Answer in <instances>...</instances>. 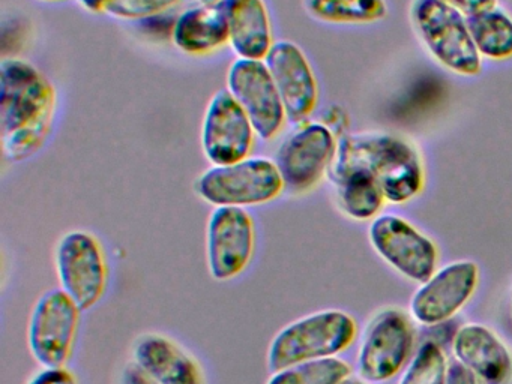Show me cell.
<instances>
[{
    "label": "cell",
    "instance_id": "obj_1",
    "mask_svg": "<svg viewBox=\"0 0 512 384\" xmlns=\"http://www.w3.org/2000/svg\"><path fill=\"white\" fill-rule=\"evenodd\" d=\"M58 113L55 84L23 57L0 62V144L5 158L23 162L52 137Z\"/></svg>",
    "mask_w": 512,
    "mask_h": 384
},
{
    "label": "cell",
    "instance_id": "obj_2",
    "mask_svg": "<svg viewBox=\"0 0 512 384\" xmlns=\"http://www.w3.org/2000/svg\"><path fill=\"white\" fill-rule=\"evenodd\" d=\"M352 170L370 173L392 204L409 203L424 191L421 153L412 141L392 132H347L338 138L328 179Z\"/></svg>",
    "mask_w": 512,
    "mask_h": 384
},
{
    "label": "cell",
    "instance_id": "obj_3",
    "mask_svg": "<svg viewBox=\"0 0 512 384\" xmlns=\"http://www.w3.org/2000/svg\"><path fill=\"white\" fill-rule=\"evenodd\" d=\"M355 318L340 309L304 315L275 333L266 350L269 372L308 360L337 357L355 341Z\"/></svg>",
    "mask_w": 512,
    "mask_h": 384
},
{
    "label": "cell",
    "instance_id": "obj_4",
    "mask_svg": "<svg viewBox=\"0 0 512 384\" xmlns=\"http://www.w3.org/2000/svg\"><path fill=\"white\" fill-rule=\"evenodd\" d=\"M409 14L416 36L440 66L461 77L481 74L466 15L443 0H412Z\"/></svg>",
    "mask_w": 512,
    "mask_h": 384
},
{
    "label": "cell",
    "instance_id": "obj_5",
    "mask_svg": "<svg viewBox=\"0 0 512 384\" xmlns=\"http://www.w3.org/2000/svg\"><path fill=\"white\" fill-rule=\"evenodd\" d=\"M197 197L212 207L263 206L286 192L274 159L248 156L229 165H211L194 183Z\"/></svg>",
    "mask_w": 512,
    "mask_h": 384
},
{
    "label": "cell",
    "instance_id": "obj_6",
    "mask_svg": "<svg viewBox=\"0 0 512 384\" xmlns=\"http://www.w3.org/2000/svg\"><path fill=\"white\" fill-rule=\"evenodd\" d=\"M55 269L59 288L83 312L91 311L103 300L109 287L110 266L97 234L88 230L62 234L56 243Z\"/></svg>",
    "mask_w": 512,
    "mask_h": 384
},
{
    "label": "cell",
    "instance_id": "obj_7",
    "mask_svg": "<svg viewBox=\"0 0 512 384\" xmlns=\"http://www.w3.org/2000/svg\"><path fill=\"white\" fill-rule=\"evenodd\" d=\"M337 146V135L320 120L299 123L287 134L274 158L287 194L313 192L328 177Z\"/></svg>",
    "mask_w": 512,
    "mask_h": 384
},
{
    "label": "cell",
    "instance_id": "obj_8",
    "mask_svg": "<svg viewBox=\"0 0 512 384\" xmlns=\"http://www.w3.org/2000/svg\"><path fill=\"white\" fill-rule=\"evenodd\" d=\"M82 309L61 288L44 291L32 306L26 342L41 368L67 366L76 348Z\"/></svg>",
    "mask_w": 512,
    "mask_h": 384
},
{
    "label": "cell",
    "instance_id": "obj_9",
    "mask_svg": "<svg viewBox=\"0 0 512 384\" xmlns=\"http://www.w3.org/2000/svg\"><path fill=\"white\" fill-rule=\"evenodd\" d=\"M256 222L247 209L214 207L205 233L206 266L214 281L239 278L256 254Z\"/></svg>",
    "mask_w": 512,
    "mask_h": 384
},
{
    "label": "cell",
    "instance_id": "obj_10",
    "mask_svg": "<svg viewBox=\"0 0 512 384\" xmlns=\"http://www.w3.org/2000/svg\"><path fill=\"white\" fill-rule=\"evenodd\" d=\"M226 89L250 117L257 137L274 140L286 126V107L265 60L238 59L227 69Z\"/></svg>",
    "mask_w": 512,
    "mask_h": 384
},
{
    "label": "cell",
    "instance_id": "obj_11",
    "mask_svg": "<svg viewBox=\"0 0 512 384\" xmlns=\"http://www.w3.org/2000/svg\"><path fill=\"white\" fill-rule=\"evenodd\" d=\"M257 132L238 101L227 89L209 99L200 129L202 152L211 165H229L248 158L256 146Z\"/></svg>",
    "mask_w": 512,
    "mask_h": 384
},
{
    "label": "cell",
    "instance_id": "obj_12",
    "mask_svg": "<svg viewBox=\"0 0 512 384\" xmlns=\"http://www.w3.org/2000/svg\"><path fill=\"white\" fill-rule=\"evenodd\" d=\"M415 344L412 321L400 309L379 312L368 324L358 354V371L368 383H382L397 375Z\"/></svg>",
    "mask_w": 512,
    "mask_h": 384
},
{
    "label": "cell",
    "instance_id": "obj_13",
    "mask_svg": "<svg viewBox=\"0 0 512 384\" xmlns=\"http://www.w3.org/2000/svg\"><path fill=\"white\" fill-rule=\"evenodd\" d=\"M374 251L410 281L424 284L436 270L439 252L430 237L398 215H379L368 230Z\"/></svg>",
    "mask_w": 512,
    "mask_h": 384
},
{
    "label": "cell",
    "instance_id": "obj_14",
    "mask_svg": "<svg viewBox=\"0 0 512 384\" xmlns=\"http://www.w3.org/2000/svg\"><path fill=\"white\" fill-rule=\"evenodd\" d=\"M290 122H307L319 107L320 87L305 51L296 42L278 39L265 59Z\"/></svg>",
    "mask_w": 512,
    "mask_h": 384
},
{
    "label": "cell",
    "instance_id": "obj_15",
    "mask_svg": "<svg viewBox=\"0 0 512 384\" xmlns=\"http://www.w3.org/2000/svg\"><path fill=\"white\" fill-rule=\"evenodd\" d=\"M479 269L473 261H455L434 272L413 294L412 317L424 326H436L454 317L478 287Z\"/></svg>",
    "mask_w": 512,
    "mask_h": 384
},
{
    "label": "cell",
    "instance_id": "obj_16",
    "mask_svg": "<svg viewBox=\"0 0 512 384\" xmlns=\"http://www.w3.org/2000/svg\"><path fill=\"white\" fill-rule=\"evenodd\" d=\"M133 360L158 384H206L199 360L163 333H145L133 345Z\"/></svg>",
    "mask_w": 512,
    "mask_h": 384
},
{
    "label": "cell",
    "instance_id": "obj_17",
    "mask_svg": "<svg viewBox=\"0 0 512 384\" xmlns=\"http://www.w3.org/2000/svg\"><path fill=\"white\" fill-rule=\"evenodd\" d=\"M452 351L461 365L485 384H506L512 377V354L499 336L482 326L466 324L455 333Z\"/></svg>",
    "mask_w": 512,
    "mask_h": 384
},
{
    "label": "cell",
    "instance_id": "obj_18",
    "mask_svg": "<svg viewBox=\"0 0 512 384\" xmlns=\"http://www.w3.org/2000/svg\"><path fill=\"white\" fill-rule=\"evenodd\" d=\"M229 26L230 48L241 59L265 60L275 44L266 0H221Z\"/></svg>",
    "mask_w": 512,
    "mask_h": 384
},
{
    "label": "cell",
    "instance_id": "obj_19",
    "mask_svg": "<svg viewBox=\"0 0 512 384\" xmlns=\"http://www.w3.org/2000/svg\"><path fill=\"white\" fill-rule=\"evenodd\" d=\"M172 42L181 53L194 57L230 47L229 26L220 3H199L176 15Z\"/></svg>",
    "mask_w": 512,
    "mask_h": 384
},
{
    "label": "cell",
    "instance_id": "obj_20",
    "mask_svg": "<svg viewBox=\"0 0 512 384\" xmlns=\"http://www.w3.org/2000/svg\"><path fill=\"white\" fill-rule=\"evenodd\" d=\"M338 210L353 221H370L379 216L386 197L379 182L364 170L329 177Z\"/></svg>",
    "mask_w": 512,
    "mask_h": 384
},
{
    "label": "cell",
    "instance_id": "obj_21",
    "mask_svg": "<svg viewBox=\"0 0 512 384\" xmlns=\"http://www.w3.org/2000/svg\"><path fill=\"white\" fill-rule=\"evenodd\" d=\"M476 50L482 59L506 62L512 59V15L499 5L467 17Z\"/></svg>",
    "mask_w": 512,
    "mask_h": 384
},
{
    "label": "cell",
    "instance_id": "obj_22",
    "mask_svg": "<svg viewBox=\"0 0 512 384\" xmlns=\"http://www.w3.org/2000/svg\"><path fill=\"white\" fill-rule=\"evenodd\" d=\"M302 8L314 20L326 24L362 26L388 17L386 0H301Z\"/></svg>",
    "mask_w": 512,
    "mask_h": 384
},
{
    "label": "cell",
    "instance_id": "obj_23",
    "mask_svg": "<svg viewBox=\"0 0 512 384\" xmlns=\"http://www.w3.org/2000/svg\"><path fill=\"white\" fill-rule=\"evenodd\" d=\"M350 365L338 357L308 360L271 372L265 384H338L350 377Z\"/></svg>",
    "mask_w": 512,
    "mask_h": 384
},
{
    "label": "cell",
    "instance_id": "obj_24",
    "mask_svg": "<svg viewBox=\"0 0 512 384\" xmlns=\"http://www.w3.org/2000/svg\"><path fill=\"white\" fill-rule=\"evenodd\" d=\"M446 371L448 365L442 348L436 342L427 341L410 362L400 384H445Z\"/></svg>",
    "mask_w": 512,
    "mask_h": 384
},
{
    "label": "cell",
    "instance_id": "obj_25",
    "mask_svg": "<svg viewBox=\"0 0 512 384\" xmlns=\"http://www.w3.org/2000/svg\"><path fill=\"white\" fill-rule=\"evenodd\" d=\"M179 3L181 0H109L106 14L118 20L142 21L167 14Z\"/></svg>",
    "mask_w": 512,
    "mask_h": 384
},
{
    "label": "cell",
    "instance_id": "obj_26",
    "mask_svg": "<svg viewBox=\"0 0 512 384\" xmlns=\"http://www.w3.org/2000/svg\"><path fill=\"white\" fill-rule=\"evenodd\" d=\"M176 17L167 14L155 15V17L146 18V20L137 21L140 32L148 35V38L154 41H172L173 27H175Z\"/></svg>",
    "mask_w": 512,
    "mask_h": 384
},
{
    "label": "cell",
    "instance_id": "obj_27",
    "mask_svg": "<svg viewBox=\"0 0 512 384\" xmlns=\"http://www.w3.org/2000/svg\"><path fill=\"white\" fill-rule=\"evenodd\" d=\"M26 384H79V380L67 366H50L35 372Z\"/></svg>",
    "mask_w": 512,
    "mask_h": 384
},
{
    "label": "cell",
    "instance_id": "obj_28",
    "mask_svg": "<svg viewBox=\"0 0 512 384\" xmlns=\"http://www.w3.org/2000/svg\"><path fill=\"white\" fill-rule=\"evenodd\" d=\"M320 122L325 123L338 138L343 137L347 134V128H349V116L343 108L338 105H331L326 108L322 114V120Z\"/></svg>",
    "mask_w": 512,
    "mask_h": 384
},
{
    "label": "cell",
    "instance_id": "obj_29",
    "mask_svg": "<svg viewBox=\"0 0 512 384\" xmlns=\"http://www.w3.org/2000/svg\"><path fill=\"white\" fill-rule=\"evenodd\" d=\"M443 2L458 9L466 17H473L497 6V0H443Z\"/></svg>",
    "mask_w": 512,
    "mask_h": 384
},
{
    "label": "cell",
    "instance_id": "obj_30",
    "mask_svg": "<svg viewBox=\"0 0 512 384\" xmlns=\"http://www.w3.org/2000/svg\"><path fill=\"white\" fill-rule=\"evenodd\" d=\"M122 384H158L142 366L137 365L134 360L125 365L122 371Z\"/></svg>",
    "mask_w": 512,
    "mask_h": 384
},
{
    "label": "cell",
    "instance_id": "obj_31",
    "mask_svg": "<svg viewBox=\"0 0 512 384\" xmlns=\"http://www.w3.org/2000/svg\"><path fill=\"white\" fill-rule=\"evenodd\" d=\"M445 384H478V377L460 362L452 363L446 371Z\"/></svg>",
    "mask_w": 512,
    "mask_h": 384
},
{
    "label": "cell",
    "instance_id": "obj_32",
    "mask_svg": "<svg viewBox=\"0 0 512 384\" xmlns=\"http://www.w3.org/2000/svg\"><path fill=\"white\" fill-rule=\"evenodd\" d=\"M85 11L91 14H106L109 0H77Z\"/></svg>",
    "mask_w": 512,
    "mask_h": 384
},
{
    "label": "cell",
    "instance_id": "obj_33",
    "mask_svg": "<svg viewBox=\"0 0 512 384\" xmlns=\"http://www.w3.org/2000/svg\"><path fill=\"white\" fill-rule=\"evenodd\" d=\"M338 384H364L362 383V381H359V380H353V378H344L343 381H340V383Z\"/></svg>",
    "mask_w": 512,
    "mask_h": 384
},
{
    "label": "cell",
    "instance_id": "obj_34",
    "mask_svg": "<svg viewBox=\"0 0 512 384\" xmlns=\"http://www.w3.org/2000/svg\"><path fill=\"white\" fill-rule=\"evenodd\" d=\"M221 0H200V3H208V5H214V3H220Z\"/></svg>",
    "mask_w": 512,
    "mask_h": 384
},
{
    "label": "cell",
    "instance_id": "obj_35",
    "mask_svg": "<svg viewBox=\"0 0 512 384\" xmlns=\"http://www.w3.org/2000/svg\"><path fill=\"white\" fill-rule=\"evenodd\" d=\"M38 2L56 3V2H67V0H38Z\"/></svg>",
    "mask_w": 512,
    "mask_h": 384
},
{
    "label": "cell",
    "instance_id": "obj_36",
    "mask_svg": "<svg viewBox=\"0 0 512 384\" xmlns=\"http://www.w3.org/2000/svg\"><path fill=\"white\" fill-rule=\"evenodd\" d=\"M511 317H512V305H511Z\"/></svg>",
    "mask_w": 512,
    "mask_h": 384
}]
</instances>
